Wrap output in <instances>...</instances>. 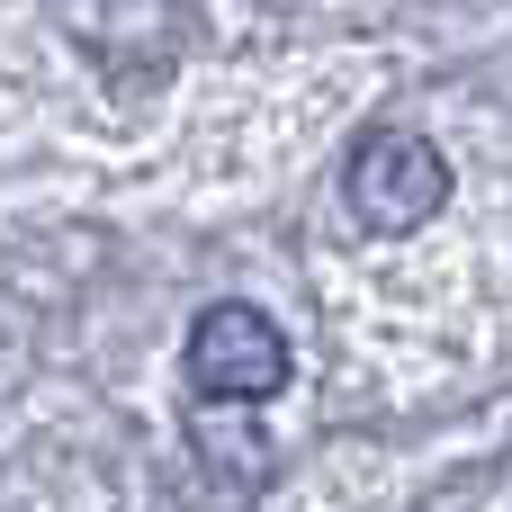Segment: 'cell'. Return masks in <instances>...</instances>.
Returning <instances> with one entry per match:
<instances>
[{
  "label": "cell",
  "instance_id": "obj_1",
  "mask_svg": "<svg viewBox=\"0 0 512 512\" xmlns=\"http://www.w3.org/2000/svg\"><path fill=\"white\" fill-rule=\"evenodd\" d=\"M342 198L369 234H423L441 207H450V162L432 135L414 126H369L342 162Z\"/></svg>",
  "mask_w": 512,
  "mask_h": 512
},
{
  "label": "cell",
  "instance_id": "obj_2",
  "mask_svg": "<svg viewBox=\"0 0 512 512\" xmlns=\"http://www.w3.org/2000/svg\"><path fill=\"white\" fill-rule=\"evenodd\" d=\"M189 387L207 405H270L288 387V333L261 306H207L189 324Z\"/></svg>",
  "mask_w": 512,
  "mask_h": 512
},
{
  "label": "cell",
  "instance_id": "obj_3",
  "mask_svg": "<svg viewBox=\"0 0 512 512\" xmlns=\"http://www.w3.org/2000/svg\"><path fill=\"white\" fill-rule=\"evenodd\" d=\"M198 450H207V468L234 477V486H261V477H270V441H261L252 423H216V414H198Z\"/></svg>",
  "mask_w": 512,
  "mask_h": 512
}]
</instances>
